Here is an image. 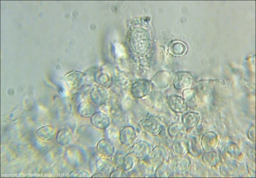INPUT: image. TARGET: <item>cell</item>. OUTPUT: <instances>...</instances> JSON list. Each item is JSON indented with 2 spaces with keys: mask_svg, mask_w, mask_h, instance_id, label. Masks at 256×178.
<instances>
[{
  "mask_svg": "<svg viewBox=\"0 0 256 178\" xmlns=\"http://www.w3.org/2000/svg\"><path fill=\"white\" fill-rule=\"evenodd\" d=\"M94 108L92 103L88 101H84L79 105L78 112L82 116L85 118L91 117L94 114Z\"/></svg>",
  "mask_w": 256,
  "mask_h": 178,
  "instance_id": "6",
  "label": "cell"
},
{
  "mask_svg": "<svg viewBox=\"0 0 256 178\" xmlns=\"http://www.w3.org/2000/svg\"><path fill=\"white\" fill-rule=\"evenodd\" d=\"M97 149L101 154L105 156L109 157L113 154L114 147L113 144L106 140H102L97 144Z\"/></svg>",
  "mask_w": 256,
  "mask_h": 178,
  "instance_id": "5",
  "label": "cell"
},
{
  "mask_svg": "<svg viewBox=\"0 0 256 178\" xmlns=\"http://www.w3.org/2000/svg\"><path fill=\"white\" fill-rule=\"evenodd\" d=\"M91 117L92 123L96 128L104 129L107 128L109 125L110 120L109 118L102 112H96Z\"/></svg>",
  "mask_w": 256,
  "mask_h": 178,
  "instance_id": "2",
  "label": "cell"
},
{
  "mask_svg": "<svg viewBox=\"0 0 256 178\" xmlns=\"http://www.w3.org/2000/svg\"><path fill=\"white\" fill-rule=\"evenodd\" d=\"M60 136L58 137V138H60V143L63 144H67L69 143L71 140V135L68 131L63 130L60 132Z\"/></svg>",
  "mask_w": 256,
  "mask_h": 178,
  "instance_id": "11",
  "label": "cell"
},
{
  "mask_svg": "<svg viewBox=\"0 0 256 178\" xmlns=\"http://www.w3.org/2000/svg\"><path fill=\"white\" fill-rule=\"evenodd\" d=\"M84 77V75L82 73L78 71H73L67 76V83L71 87L76 89L82 85Z\"/></svg>",
  "mask_w": 256,
  "mask_h": 178,
  "instance_id": "4",
  "label": "cell"
},
{
  "mask_svg": "<svg viewBox=\"0 0 256 178\" xmlns=\"http://www.w3.org/2000/svg\"><path fill=\"white\" fill-rule=\"evenodd\" d=\"M108 161L103 159H100L97 163L98 169L102 172L106 171L110 167V165Z\"/></svg>",
  "mask_w": 256,
  "mask_h": 178,
  "instance_id": "12",
  "label": "cell"
},
{
  "mask_svg": "<svg viewBox=\"0 0 256 178\" xmlns=\"http://www.w3.org/2000/svg\"><path fill=\"white\" fill-rule=\"evenodd\" d=\"M149 90L148 83L144 80H139L135 82L131 88V92L135 98H141L145 95Z\"/></svg>",
  "mask_w": 256,
  "mask_h": 178,
  "instance_id": "3",
  "label": "cell"
},
{
  "mask_svg": "<svg viewBox=\"0 0 256 178\" xmlns=\"http://www.w3.org/2000/svg\"><path fill=\"white\" fill-rule=\"evenodd\" d=\"M142 125L145 130L152 134L157 133L160 128L159 124L153 120H147L143 123Z\"/></svg>",
  "mask_w": 256,
  "mask_h": 178,
  "instance_id": "8",
  "label": "cell"
},
{
  "mask_svg": "<svg viewBox=\"0 0 256 178\" xmlns=\"http://www.w3.org/2000/svg\"><path fill=\"white\" fill-rule=\"evenodd\" d=\"M134 136L133 129L131 127H126L123 129L121 133V140L123 144L128 145L132 142Z\"/></svg>",
  "mask_w": 256,
  "mask_h": 178,
  "instance_id": "7",
  "label": "cell"
},
{
  "mask_svg": "<svg viewBox=\"0 0 256 178\" xmlns=\"http://www.w3.org/2000/svg\"><path fill=\"white\" fill-rule=\"evenodd\" d=\"M95 80L96 82L104 86H107L110 83V79L108 75L102 73L95 75Z\"/></svg>",
  "mask_w": 256,
  "mask_h": 178,
  "instance_id": "10",
  "label": "cell"
},
{
  "mask_svg": "<svg viewBox=\"0 0 256 178\" xmlns=\"http://www.w3.org/2000/svg\"><path fill=\"white\" fill-rule=\"evenodd\" d=\"M186 47L183 43L176 42L173 43L170 47V51L174 55H180L184 53L186 51Z\"/></svg>",
  "mask_w": 256,
  "mask_h": 178,
  "instance_id": "9",
  "label": "cell"
},
{
  "mask_svg": "<svg viewBox=\"0 0 256 178\" xmlns=\"http://www.w3.org/2000/svg\"><path fill=\"white\" fill-rule=\"evenodd\" d=\"M108 95L106 90L103 87L99 86L95 87L90 93V97L92 102L99 105L105 103L107 99Z\"/></svg>",
  "mask_w": 256,
  "mask_h": 178,
  "instance_id": "1",
  "label": "cell"
}]
</instances>
